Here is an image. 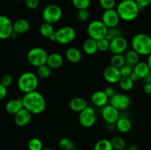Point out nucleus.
Instances as JSON below:
<instances>
[{
    "mask_svg": "<svg viewBox=\"0 0 151 150\" xmlns=\"http://www.w3.org/2000/svg\"><path fill=\"white\" fill-rule=\"evenodd\" d=\"M83 49L84 52L88 55H93V54H96L97 51H98L97 41L91 38H87L83 43Z\"/></svg>",
    "mask_w": 151,
    "mask_h": 150,
    "instance_id": "nucleus-24",
    "label": "nucleus"
},
{
    "mask_svg": "<svg viewBox=\"0 0 151 150\" xmlns=\"http://www.w3.org/2000/svg\"><path fill=\"white\" fill-rule=\"evenodd\" d=\"M140 10L145 8L151 4V0H135Z\"/></svg>",
    "mask_w": 151,
    "mask_h": 150,
    "instance_id": "nucleus-43",
    "label": "nucleus"
},
{
    "mask_svg": "<svg viewBox=\"0 0 151 150\" xmlns=\"http://www.w3.org/2000/svg\"><path fill=\"white\" fill-rule=\"evenodd\" d=\"M32 113L25 109L24 107L19 110L17 113L14 115V122L17 126H27L30 122L32 119Z\"/></svg>",
    "mask_w": 151,
    "mask_h": 150,
    "instance_id": "nucleus-16",
    "label": "nucleus"
},
{
    "mask_svg": "<svg viewBox=\"0 0 151 150\" xmlns=\"http://www.w3.org/2000/svg\"><path fill=\"white\" fill-rule=\"evenodd\" d=\"M66 58L69 62L72 63H78L82 59V53L81 50L75 47H70L67 49L65 53Z\"/></svg>",
    "mask_w": 151,
    "mask_h": 150,
    "instance_id": "nucleus-23",
    "label": "nucleus"
},
{
    "mask_svg": "<svg viewBox=\"0 0 151 150\" xmlns=\"http://www.w3.org/2000/svg\"><path fill=\"white\" fill-rule=\"evenodd\" d=\"M69 107L71 110L75 113H81L86 107H88L87 101L81 97H75L72 98L69 101Z\"/></svg>",
    "mask_w": 151,
    "mask_h": 150,
    "instance_id": "nucleus-21",
    "label": "nucleus"
},
{
    "mask_svg": "<svg viewBox=\"0 0 151 150\" xmlns=\"http://www.w3.org/2000/svg\"><path fill=\"white\" fill-rule=\"evenodd\" d=\"M103 77L110 84H116L120 80L122 75H121L119 69L112 66H109L103 71Z\"/></svg>",
    "mask_w": 151,
    "mask_h": 150,
    "instance_id": "nucleus-15",
    "label": "nucleus"
},
{
    "mask_svg": "<svg viewBox=\"0 0 151 150\" xmlns=\"http://www.w3.org/2000/svg\"><path fill=\"white\" fill-rule=\"evenodd\" d=\"M134 72L139 79H145L150 73L151 71L147 62L140 61L134 66Z\"/></svg>",
    "mask_w": 151,
    "mask_h": 150,
    "instance_id": "nucleus-22",
    "label": "nucleus"
},
{
    "mask_svg": "<svg viewBox=\"0 0 151 150\" xmlns=\"http://www.w3.org/2000/svg\"><path fill=\"white\" fill-rule=\"evenodd\" d=\"M102 117L106 122L110 124H116L119 119V111L111 104H106L102 110Z\"/></svg>",
    "mask_w": 151,
    "mask_h": 150,
    "instance_id": "nucleus-13",
    "label": "nucleus"
},
{
    "mask_svg": "<svg viewBox=\"0 0 151 150\" xmlns=\"http://www.w3.org/2000/svg\"><path fill=\"white\" fill-rule=\"evenodd\" d=\"M62 17V10L58 5L55 4L46 6L42 12V18L44 22L54 24L57 23Z\"/></svg>",
    "mask_w": 151,
    "mask_h": 150,
    "instance_id": "nucleus-7",
    "label": "nucleus"
},
{
    "mask_svg": "<svg viewBox=\"0 0 151 150\" xmlns=\"http://www.w3.org/2000/svg\"><path fill=\"white\" fill-rule=\"evenodd\" d=\"M119 71L122 76H130V75L134 71V67L128 63H125L119 69Z\"/></svg>",
    "mask_w": 151,
    "mask_h": 150,
    "instance_id": "nucleus-39",
    "label": "nucleus"
},
{
    "mask_svg": "<svg viewBox=\"0 0 151 150\" xmlns=\"http://www.w3.org/2000/svg\"><path fill=\"white\" fill-rule=\"evenodd\" d=\"M56 42L62 45H66L75 40L76 37V32L72 26H62L60 29L55 31Z\"/></svg>",
    "mask_w": 151,
    "mask_h": 150,
    "instance_id": "nucleus-8",
    "label": "nucleus"
},
{
    "mask_svg": "<svg viewBox=\"0 0 151 150\" xmlns=\"http://www.w3.org/2000/svg\"><path fill=\"white\" fill-rule=\"evenodd\" d=\"M72 4L78 10L88 9L91 4V0H72Z\"/></svg>",
    "mask_w": 151,
    "mask_h": 150,
    "instance_id": "nucleus-36",
    "label": "nucleus"
},
{
    "mask_svg": "<svg viewBox=\"0 0 151 150\" xmlns=\"http://www.w3.org/2000/svg\"><path fill=\"white\" fill-rule=\"evenodd\" d=\"M39 32L40 34H41L43 37L49 38L53 33H54L55 30L52 24L47 23V22H44V23L40 26Z\"/></svg>",
    "mask_w": 151,
    "mask_h": 150,
    "instance_id": "nucleus-27",
    "label": "nucleus"
},
{
    "mask_svg": "<svg viewBox=\"0 0 151 150\" xmlns=\"http://www.w3.org/2000/svg\"><path fill=\"white\" fill-rule=\"evenodd\" d=\"M22 101L24 107L29 110L32 114H40L46 108L45 99L41 93L37 91L24 94Z\"/></svg>",
    "mask_w": 151,
    "mask_h": 150,
    "instance_id": "nucleus-1",
    "label": "nucleus"
},
{
    "mask_svg": "<svg viewBox=\"0 0 151 150\" xmlns=\"http://www.w3.org/2000/svg\"><path fill=\"white\" fill-rule=\"evenodd\" d=\"M118 83L121 89L124 91H131L134 85V82L129 76H122Z\"/></svg>",
    "mask_w": 151,
    "mask_h": 150,
    "instance_id": "nucleus-29",
    "label": "nucleus"
},
{
    "mask_svg": "<svg viewBox=\"0 0 151 150\" xmlns=\"http://www.w3.org/2000/svg\"><path fill=\"white\" fill-rule=\"evenodd\" d=\"M124 56H125L126 63L131 65L133 67L137 65L139 62H140V55L133 49L127 50Z\"/></svg>",
    "mask_w": 151,
    "mask_h": 150,
    "instance_id": "nucleus-26",
    "label": "nucleus"
},
{
    "mask_svg": "<svg viewBox=\"0 0 151 150\" xmlns=\"http://www.w3.org/2000/svg\"><path fill=\"white\" fill-rule=\"evenodd\" d=\"M127 48H128V41L125 37H118L110 41L109 51L113 54H123L127 51Z\"/></svg>",
    "mask_w": 151,
    "mask_h": 150,
    "instance_id": "nucleus-14",
    "label": "nucleus"
},
{
    "mask_svg": "<svg viewBox=\"0 0 151 150\" xmlns=\"http://www.w3.org/2000/svg\"><path fill=\"white\" fill-rule=\"evenodd\" d=\"M18 88L24 94L36 91L38 85V76L30 71L22 74L17 82Z\"/></svg>",
    "mask_w": 151,
    "mask_h": 150,
    "instance_id": "nucleus-4",
    "label": "nucleus"
},
{
    "mask_svg": "<svg viewBox=\"0 0 151 150\" xmlns=\"http://www.w3.org/2000/svg\"><path fill=\"white\" fill-rule=\"evenodd\" d=\"M94 150H114V149L111 141L108 139H101L96 143Z\"/></svg>",
    "mask_w": 151,
    "mask_h": 150,
    "instance_id": "nucleus-32",
    "label": "nucleus"
},
{
    "mask_svg": "<svg viewBox=\"0 0 151 150\" xmlns=\"http://www.w3.org/2000/svg\"><path fill=\"white\" fill-rule=\"evenodd\" d=\"M42 150H54V149H50V148H44V149H43Z\"/></svg>",
    "mask_w": 151,
    "mask_h": 150,
    "instance_id": "nucleus-52",
    "label": "nucleus"
},
{
    "mask_svg": "<svg viewBox=\"0 0 151 150\" xmlns=\"http://www.w3.org/2000/svg\"><path fill=\"white\" fill-rule=\"evenodd\" d=\"M100 4L105 10L114 9L116 6V0H99Z\"/></svg>",
    "mask_w": 151,
    "mask_h": 150,
    "instance_id": "nucleus-38",
    "label": "nucleus"
},
{
    "mask_svg": "<svg viewBox=\"0 0 151 150\" xmlns=\"http://www.w3.org/2000/svg\"><path fill=\"white\" fill-rule=\"evenodd\" d=\"M13 32L16 35H23L27 33L30 28V24L27 20L20 19L16 20L13 24Z\"/></svg>",
    "mask_w": 151,
    "mask_h": 150,
    "instance_id": "nucleus-19",
    "label": "nucleus"
},
{
    "mask_svg": "<svg viewBox=\"0 0 151 150\" xmlns=\"http://www.w3.org/2000/svg\"><path fill=\"white\" fill-rule=\"evenodd\" d=\"M110 63L111 66H114L117 69H120L122 66L126 63L125 56L123 54H113V56L111 57Z\"/></svg>",
    "mask_w": 151,
    "mask_h": 150,
    "instance_id": "nucleus-28",
    "label": "nucleus"
},
{
    "mask_svg": "<svg viewBox=\"0 0 151 150\" xmlns=\"http://www.w3.org/2000/svg\"><path fill=\"white\" fill-rule=\"evenodd\" d=\"M28 149L29 150H42L44 149L42 141L39 138H31L28 142Z\"/></svg>",
    "mask_w": 151,
    "mask_h": 150,
    "instance_id": "nucleus-35",
    "label": "nucleus"
},
{
    "mask_svg": "<svg viewBox=\"0 0 151 150\" xmlns=\"http://www.w3.org/2000/svg\"><path fill=\"white\" fill-rule=\"evenodd\" d=\"M131 47L140 56H148L151 53V37L147 34H137L131 40Z\"/></svg>",
    "mask_w": 151,
    "mask_h": 150,
    "instance_id": "nucleus-3",
    "label": "nucleus"
},
{
    "mask_svg": "<svg viewBox=\"0 0 151 150\" xmlns=\"http://www.w3.org/2000/svg\"><path fill=\"white\" fill-rule=\"evenodd\" d=\"M13 1H21V0H13Z\"/></svg>",
    "mask_w": 151,
    "mask_h": 150,
    "instance_id": "nucleus-55",
    "label": "nucleus"
},
{
    "mask_svg": "<svg viewBox=\"0 0 151 150\" xmlns=\"http://www.w3.org/2000/svg\"><path fill=\"white\" fill-rule=\"evenodd\" d=\"M108 27L103 24L102 21L94 20L88 24L87 26V32L89 38L98 41L106 38L107 35Z\"/></svg>",
    "mask_w": 151,
    "mask_h": 150,
    "instance_id": "nucleus-6",
    "label": "nucleus"
},
{
    "mask_svg": "<svg viewBox=\"0 0 151 150\" xmlns=\"http://www.w3.org/2000/svg\"><path fill=\"white\" fill-rule=\"evenodd\" d=\"M103 91H104L105 94L107 95V96L109 97V99H110L115 94H116L114 88L111 86H107L106 88H105V89L103 90Z\"/></svg>",
    "mask_w": 151,
    "mask_h": 150,
    "instance_id": "nucleus-44",
    "label": "nucleus"
},
{
    "mask_svg": "<svg viewBox=\"0 0 151 150\" xmlns=\"http://www.w3.org/2000/svg\"><path fill=\"white\" fill-rule=\"evenodd\" d=\"M49 40L50 41H52V42H56V33H55V31L54 33L51 35V36L49 38Z\"/></svg>",
    "mask_w": 151,
    "mask_h": 150,
    "instance_id": "nucleus-49",
    "label": "nucleus"
},
{
    "mask_svg": "<svg viewBox=\"0 0 151 150\" xmlns=\"http://www.w3.org/2000/svg\"><path fill=\"white\" fill-rule=\"evenodd\" d=\"M48 55L47 51L43 48L34 47L28 51L27 59L29 64L38 68L43 65L47 64Z\"/></svg>",
    "mask_w": 151,
    "mask_h": 150,
    "instance_id": "nucleus-5",
    "label": "nucleus"
},
{
    "mask_svg": "<svg viewBox=\"0 0 151 150\" xmlns=\"http://www.w3.org/2000/svg\"><path fill=\"white\" fill-rule=\"evenodd\" d=\"M59 148L61 150H72L75 148V144L72 139L69 138H63L58 142Z\"/></svg>",
    "mask_w": 151,
    "mask_h": 150,
    "instance_id": "nucleus-34",
    "label": "nucleus"
},
{
    "mask_svg": "<svg viewBox=\"0 0 151 150\" xmlns=\"http://www.w3.org/2000/svg\"><path fill=\"white\" fill-rule=\"evenodd\" d=\"M13 24L8 17L0 15V39H7L13 35Z\"/></svg>",
    "mask_w": 151,
    "mask_h": 150,
    "instance_id": "nucleus-12",
    "label": "nucleus"
},
{
    "mask_svg": "<svg viewBox=\"0 0 151 150\" xmlns=\"http://www.w3.org/2000/svg\"><path fill=\"white\" fill-rule=\"evenodd\" d=\"M26 7L29 9H35L39 4V0H24Z\"/></svg>",
    "mask_w": 151,
    "mask_h": 150,
    "instance_id": "nucleus-42",
    "label": "nucleus"
},
{
    "mask_svg": "<svg viewBox=\"0 0 151 150\" xmlns=\"http://www.w3.org/2000/svg\"><path fill=\"white\" fill-rule=\"evenodd\" d=\"M63 63V56L58 53H52L49 54L47 60V64L52 69H58L62 66Z\"/></svg>",
    "mask_w": 151,
    "mask_h": 150,
    "instance_id": "nucleus-20",
    "label": "nucleus"
},
{
    "mask_svg": "<svg viewBox=\"0 0 151 150\" xmlns=\"http://www.w3.org/2000/svg\"><path fill=\"white\" fill-rule=\"evenodd\" d=\"M111 143L113 146L114 150H122L126 148V143L125 141L119 136H115L111 140Z\"/></svg>",
    "mask_w": 151,
    "mask_h": 150,
    "instance_id": "nucleus-31",
    "label": "nucleus"
},
{
    "mask_svg": "<svg viewBox=\"0 0 151 150\" xmlns=\"http://www.w3.org/2000/svg\"><path fill=\"white\" fill-rule=\"evenodd\" d=\"M7 88L4 87V85L0 83V101H2L6 97L7 94Z\"/></svg>",
    "mask_w": 151,
    "mask_h": 150,
    "instance_id": "nucleus-45",
    "label": "nucleus"
},
{
    "mask_svg": "<svg viewBox=\"0 0 151 150\" xmlns=\"http://www.w3.org/2000/svg\"><path fill=\"white\" fill-rule=\"evenodd\" d=\"M116 11L120 19L125 21H131L137 19L140 9L135 0H122L117 4Z\"/></svg>",
    "mask_w": 151,
    "mask_h": 150,
    "instance_id": "nucleus-2",
    "label": "nucleus"
},
{
    "mask_svg": "<svg viewBox=\"0 0 151 150\" xmlns=\"http://www.w3.org/2000/svg\"><path fill=\"white\" fill-rule=\"evenodd\" d=\"M13 76L10 74H6L3 75L2 77L1 78V81H0V83L1 85H4L6 88H8L13 83Z\"/></svg>",
    "mask_w": 151,
    "mask_h": 150,
    "instance_id": "nucleus-41",
    "label": "nucleus"
},
{
    "mask_svg": "<svg viewBox=\"0 0 151 150\" xmlns=\"http://www.w3.org/2000/svg\"><path fill=\"white\" fill-rule=\"evenodd\" d=\"M145 83H150L151 84V72L145 78Z\"/></svg>",
    "mask_w": 151,
    "mask_h": 150,
    "instance_id": "nucleus-50",
    "label": "nucleus"
},
{
    "mask_svg": "<svg viewBox=\"0 0 151 150\" xmlns=\"http://www.w3.org/2000/svg\"><path fill=\"white\" fill-rule=\"evenodd\" d=\"M52 70L48 65L44 64L37 68V75L42 79H47L51 75Z\"/></svg>",
    "mask_w": 151,
    "mask_h": 150,
    "instance_id": "nucleus-33",
    "label": "nucleus"
},
{
    "mask_svg": "<svg viewBox=\"0 0 151 150\" xmlns=\"http://www.w3.org/2000/svg\"><path fill=\"white\" fill-rule=\"evenodd\" d=\"M147 64H148V66H149V67H150V71H151V53L150 54H149L148 56H147Z\"/></svg>",
    "mask_w": 151,
    "mask_h": 150,
    "instance_id": "nucleus-51",
    "label": "nucleus"
},
{
    "mask_svg": "<svg viewBox=\"0 0 151 150\" xmlns=\"http://www.w3.org/2000/svg\"><path fill=\"white\" fill-rule=\"evenodd\" d=\"M131 98L127 94L117 93L110 99V104L119 111L125 110L131 106Z\"/></svg>",
    "mask_w": 151,
    "mask_h": 150,
    "instance_id": "nucleus-10",
    "label": "nucleus"
},
{
    "mask_svg": "<svg viewBox=\"0 0 151 150\" xmlns=\"http://www.w3.org/2000/svg\"><path fill=\"white\" fill-rule=\"evenodd\" d=\"M72 150H79V149H75V148H74V149H72Z\"/></svg>",
    "mask_w": 151,
    "mask_h": 150,
    "instance_id": "nucleus-53",
    "label": "nucleus"
},
{
    "mask_svg": "<svg viewBox=\"0 0 151 150\" xmlns=\"http://www.w3.org/2000/svg\"><path fill=\"white\" fill-rule=\"evenodd\" d=\"M97 119L95 110L92 107H86L83 110L79 113L78 116V121L80 124L85 128H89L94 124Z\"/></svg>",
    "mask_w": 151,
    "mask_h": 150,
    "instance_id": "nucleus-9",
    "label": "nucleus"
},
{
    "mask_svg": "<svg viewBox=\"0 0 151 150\" xmlns=\"http://www.w3.org/2000/svg\"><path fill=\"white\" fill-rule=\"evenodd\" d=\"M144 92L146 94H151V84L150 83H145L144 85Z\"/></svg>",
    "mask_w": 151,
    "mask_h": 150,
    "instance_id": "nucleus-46",
    "label": "nucleus"
},
{
    "mask_svg": "<svg viewBox=\"0 0 151 150\" xmlns=\"http://www.w3.org/2000/svg\"><path fill=\"white\" fill-rule=\"evenodd\" d=\"M109 98L103 91H97L93 93L91 97V103L98 107H103L107 104Z\"/></svg>",
    "mask_w": 151,
    "mask_h": 150,
    "instance_id": "nucleus-17",
    "label": "nucleus"
},
{
    "mask_svg": "<svg viewBox=\"0 0 151 150\" xmlns=\"http://www.w3.org/2000/svg\"><path fill=\"white\" fill-rule=\"evenodd\" d=\"M128 150H138L139 149L137 144H131V145L128 147Z\"/></svg>",
    "mask_w": 151,
    "mask_h": 150,
    "instance_id": "nucleus-48",
    "label": "nucleus"
},
{
    "mask_svg": "<svg viewBox=\"0 0 151 150\" xmlns=\"http://www.w3.org/2000/svg\"><path fill=\"white\" fill-rule=\"evenodd\" d=\"M129 77L131 78V79H132V81H133V82H137V81H138L139 79V76H137V75L136 74L134 73V71H133L132 74H131L130 75Z\"/></svg>",
    "mask_w": 151,
    "mask_h": 150,
    "instance_id": "nucleus-47",
    "label": "nucleus"
},
{
    "mask_svg": "<svg viewBox=\"0 0 151 150\" xmlns=\"http://www.w3.org/2000/svg\"><path fill=\"white\" fill-rule=\"evenodd\" d=\"M89 12L87 9H82V10H78V19L81 22H86L89 19Z\"/></svg>",
    "mask_w": 151,
    "mask_h": 150,
    "instance_id": "nucleus-40",
    "label": "nucleus"
},
{
    "mask_svg": "<svg viewBox=\"0 0 151 150\" xmlns=\"http://www.w3.org/2000/svg\"><path fill=\"white\" fill-rule=\"evenodd\" d=\"M123 32L122 30L118 26H115V27L112 28H108L107 35H106V38L109 40V41H112L114 38H118V37L123 36Z\"/></svg>",
    "mask_w": 151,
    "mask_h": 150,
    "instance_id": "nucleus-30",
    "label": "nucleus"
},
{
    "mask_svg": "<svg viewBox=\"0 0 151 150\" xmlns=\"http://www.w3.org/2000/svg\"><path fill=\"white\" fill-rule=\"evenodd\" d=\"M97 44L98 50L100 51H106L110 48V41L106 38L97 41Z\"/></svg>",
    "mask_w": 151,
    "mask_h": 150,
    "instance_id": "nucleus-37",
    "label": "nucleus"
},
{
    "mask_svg": "<svg viewBox=\"0 0 151 150\" xmlns=\"http://www.w3.org/2000/svg\"><path fill=\"white\" fill-rule=\"evenodd\" d=\"M122 150H128V148H125V149H122Z\"/></svg>",
    "mask_w": 151,
    "mask_h": 150,
    "instance_id": "nucleus-54",
    "label": "nucleus"
},
{
    "mask_svg": "<svg viewBox=\"0 0 151 150\" xmlns=\"http://www.w3.org/2000/svg\"><path fill=\"white\" fill-rule=\"evenodd\" d=\"M101 21L108 28H112L118 26L120 18L116 10L111 9V10H106L103 12Z\"/></svg>",
    "mask_w": 151,
    "mask_h": 150,
    "instance_id": "nucleus-11",
    "label": "nucleus"
},
{
    "mask_svg": "<svg viewBox=\"0 0 151 150\" xmlns=\"http://www.w3.org/2000/svg\"><path fill=\"white\" fill-rule=\"evenodd\" d=\"M115 124L118 131L122 133H127L132 128L131 121L127 117H119Z\"/></svg>",
    "mask_w": 151,
    "mask_h": 150,
    "instance_id": "nucleus-25",
    "label": "nucleus"
},
{
    "mask_svg": "<svg viewBox=\"0 0 151 150\" xmlns=\"http://www.w3.org/2000/svg\"><path fill=\"white\" fill-rule=\"evenodd\" d=\"M22 108H24L22 98L10 99L5 104V110L7 113L12 115H15L16 113H17Z\"/></svg>",
    "mask_w": 151,
    "mask_h": 150,
    "instance_id": "nucleus-18",
    "label": "nucleus"
}]
</instances>
